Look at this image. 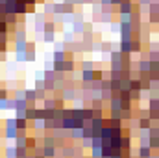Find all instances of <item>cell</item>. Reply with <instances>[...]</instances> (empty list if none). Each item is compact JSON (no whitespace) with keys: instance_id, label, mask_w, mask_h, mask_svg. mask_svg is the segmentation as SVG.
<instances>
[{"instance_id":"obj_1","label":"cell","mask_w":159,"mask_h":158,"mask_svg":"<svg viewBox=\"0 0 159 158\" xmlns=\"http://www.w3.org/2000/svg\"><path fill=\"white\" fill-rule=\"evenodd\" d=\"M137 69H139V77H148L150 71V60L148 58H141L137 62Z\"/></svg>"},{"instance_id":"obj_2","label":"cell","mask_w":159,"mask_h":158,"mask_svg":"<svg viewBox=\"0 0 159 158\" xmlns=\"http://www.w3.org/2000/svg\"><path fill=\"white\" fill-rule=\"evenodd\" d=\"M61 97H63L65 101H76V99H78V91H76L72 86H67V87L61 91Z\"/></svg>"},{"instance_id":"obj_3","label":"cell","mask_w":159,"mask_h":158,"mask_svg":"<svg viewBox=\"0 0 159 158\" xmlns=\"http://www.w3.org/2000/svg\"><path fill=\"white\" fill-rule=\"evenodd\" d=\"M19 136V128L17 126H4V138L7 141H15Z\"/></svg>"},{"instance_id":"obj_4","label":"cell","mask_w":159,"mask_h":158,"mask_svg":"<svg viewBox=\"0 0 159 158\" xmlns=\"http://www.w3.org/2000/svg\"><path fill=\"white\" fill-rule=\"evenodd\" d=\"M133 11H135L133 0H124L119 6V11H117V13H133Z\"/></svg>"},{"instance_id":"obj_5","label":"cell","mask_w":159,"mask_h":158,"mask_svg":"<svg viewBox=\"0 0 159 158\" xmlns=\"http://www.w3.org/2000/svg\"><path fill=\"white\" fill-rule=\"evenodd\" d=\"M109 112H122V101H120L119 95H115L109 101Z\"/></svg>"},{"instance_id":"obj_6","label":"cell","mask_w":159,"mask_h":158,"mask_svg":"<svg viewBox=\"0 0 159 158\" xmlns=\"http://www.w3.org/2000/svg\"><path fill=\"white\" fill-rule=\"evenodd\" d=\"M152 155H154V151L148 145H139L137 147V156L139 158H150Z\"/></svg>"},{"instance_id":"obj_7","label":"cell","mask_w":159,"mask_h":158,"mask_svg":"<svg viewBox=\"0 0 159 158\" xmlns=\"http://www.w3.org/2000/svg\"><path fill=\"white\" fill-rule=\"evenodd\" d=\"M63 128H65V130L76 128V117H74V116H65V117H63Z\"/></svg>"},{"instance_id":"obj_8","label":"cell","mask_w":159,"mask_h":158,"mask_svg":"<svg viewBox=\"0 0 159 158\" xmlns=\"http://www.w3.org/2000/svg\"><path fill=\"white\" fill-rule=\"evenodd\" d=\"M15 119H17V128L19 130H30L32 121H28L26 117H15Z\"/></svg>"},{"instance_id":"obj_9","label":"cell","mask_w":159,"mask_h":158,"mask_svg":"<svg viewBox=\"0 0 159 158\" xmlns=\"http://www.w3.org/2000/svg\"><path fill=\"white\" fill-rule=\"evenodd\" d=\"M56 104H57L56 97H46L43 101V108H46V110H56Z\"/></svg>"},{"instance_id":"obj_10","label":"cell","mask_w":159,"mask_h":158,"mask_svg":"<svg viewBox=\"0 0 159 158\" xmlns=\"http://www.w3.org/2000/svg\"><path fill=\"white\" fill-rule=\"evenodd\" d=\"M94 80V69L91 71H81V84H91Z\"/></svg>"},{"instance_id":"obj_11","label":"cell","mask_w":159,"mask_h":158,"mask_svg":"<svg viewBox=\"0 0 159 158\" xmlns=\"http://www.w3.org/2000/svg\"><path fill=\"white\" fill-rule=\"evenodd\" d=\"M131 41H133V39H131ZM131 41H120V45H119L120 52H124V54H131V50H133Z\"/></svg>"},{"instance_id":"obj_12","label":"cell","mask_w":159,"mask_h":158,"mask_svg":"<svg viewBox=\"0 0 159 158\" xmlns=\"http://www.w3.org/2000/svg\"><path fill=\"white\" fill-rule=\"evenodd\" d=\"M148 147H150L154 153H157L159 155V136H150V140H148Z\"/></svg>"},{"instance_id":"obj_13","label":"cell","mask_w":159,"mask_h":158,"mask_svg":"<svg viewBox=\"0 0 159 158\" xmlns=\"http://www.w3.org/2000/svg\"><path fill=\"white\" fill-rule=\"evenodd\" d=\"M106 125L107 126H113V128H122V119H117V117H106Z\"/></svg>"},{"instance_id":"obj_14","label":"cell","mask_w":159,"mask_h":158,"mask_svg":"<svg viewBox=\"0 0 159 158\" xmlns=\"http://www.w3.org/2000/svg\"><path fill=\"white\" fill-rule=\"evenodd\" d=\"M67 60V50H54L52 62H65Z\"/></svg>"},{"instance_id":"obj_15","label":"cell","mask_w":159,"mask_h":158,"mask_svg":"<svg viewBox=\"0 0 159 158\" xmlns=\"http://www.w3.org/2000/svg\"><path fill=\"white\" fill-rule=\"evenodd\" d=\"M137 123H139V128H150V126H154V121L148 117H139L137 119Z\"/></svg>"},{"instance_id":"obj_16","label":"cell","mask_w":159,"mask_h":158,"mask_svg":"<svg viewBox=\"0 0 159 158\" xmlns=\"http://www.w3.org/2000/svg\"><path fill=\"white\" fill-rule=\"evenodd\" d=\"M72 32H74V34H83V32H85V22H83V21H74V22H72Z\"/></svg>"},{"instance_id":"obj_17","label":"cell","mask_w":159,"mask_h":158,"mask_svg":"<svg viewBox=\"0 0 159 158\" xmlns=\"http://www.w3.org/2000/svg\"><path fill=\"white\" fill-rule=\"evenodd\" d=\"M83 138V128H72L70 130V140L72 141H81Z\"/></svg>"},{"instance_id":"obj_18","label":"cell","mask_w":159,"mask_h":158,"mask_svg":"<svg viewBox=\"0 0 159 158\" xmlns=\"http://www.w3.org/2000/svg\"><path fill=\"white\" fill-rule=\"evenodd\" d=\"M148 110L159 112V97H150L148 99Z\"/></svg>"},{"instance_id":"obj_19","label":"cell","mask_w":159,"mask_h":158,"mask_svg":"<svg viewBox=\"0 0 159 158\" xmlns=\"http://www.w3.org/2000/svg\"><path fill=\"white\" fill-rule=\"evenodd\" d=\"M91 156L93 158H102L104 156V149H102V145H93V147H91Z\"/></svg>"},{"instance_id":"obj_20","label":"cell","mask_w":159,"mask_h":158,"mask_svg":"<svg viewBox=\"0 0 159 158\" xmlns=\"http://www.w3.org/2000/svg\"><path fill=\"white\" fill-rule=\"evenodd\" d=\"M74 67H76V65H74V60H65V62H63V73H65V75H67V73H72Z\"/></svg>"},{"instance_id":"obj_21","label":"cell","mask_w":159,"mask_h":158,"mask_svg":"<svg viewBox=\"0 0 159 158\" xmlns=\"http://www.w3.org/2000/svg\"><path fill=\"white\" fill-rule=\"evenodd\" d=\"M28 50V41H15V52H26Z\"/></svg>"},{"instance_id":"obj_22","label":"cell","mask_w":159,"mask_h":158,"mask_svg":"<svg viewBox=\"0 0 159 158\" xmlns=\"http://www.w3.org/2000/svg\"><path fill=\"white\" fill-rule=\"evenodd\" d=\"M91 108L93 110H104V99H91Z\"/></svg>"},{"instance_id":"obj_23","label":"cell","mask_w":159,"mask_h":158,"mask_svg":"<svg viewBox=\"0 0 159 158\" xmlns=\"http://www.w3.org/2000/svg\"><path fill=\"white\" fill-rule=\"evenodd\" d=\"M32 155V151L28 147H17V158H28Z\"/></svg>"},{"instance_id":"obj_24","label":"cell","mask_w":159,"mask_h":158,"mask_svg":"<svg viewBox=\"0 0 159 158\" xmlns=\"http://www.w3.org/2000/svg\"><path fill=\"white\" fill-rule=\"evenodd\" d=\"M74 36H76V34H74L72 30H65L63 39H65V43H67V45H72V43H74Z\"/></svg>"},{"instance_id":"obj_25","label":"cell","mask_w":159,"mask_h":158,"mask_svg":"<svg viewBox=\"0 0 159 158\" xmlns=\"http://www.w3.org/2000/svg\"><path fill=\"white\" fill-rule=\"evenodd\" d=\"M43 41L44 43H54L56 41V32H43Z\"/></svg>"},{"instance_id":"obj_26","label":"cell","mask_w":159,"mask_h":158,"mask_svg":"<svg viewBox=\"0 0 159 158\" xmlns=\"http://www.w3.org/2000/svg\"><path fill=\"white\" fill-rule=\"evenodd\" d=\"M150 24H159V11H148Z\"/></svg>"},{"instance_id":"obj_27","label":"cell","mask_w":159,"mask_h":158,"mask_svg":"<svg viewBox=\"0 0 159 158\" xmlns=\"http://www.w3.org/2000/svg\"><path fill=\"white\" fill-rule=\"evenodd\" d=\"M15 62H17V63L28 62V58H26V52H15Z\"/></svg>"},{"instance_id":"obj_28","label":"cell","mask_w":159,"mask_h":158,"mask_svg":"<svg viewBox=\"0 0 159 158\" xmlns=\"http://www.w3.org/2000/svg\"><path fill=\"white\" fill-rule=\"evenodd\" d=\"M91 69H94V63L89 62V60H83L81 62V71H91Z\"/></svg>"},{"instance_id":"obj_29","label":"cell","mask_w":159,"mask_h":158,"mask_svg":"<svg viewBox=\"0 0 159 158\" xmlns=\"http://www.w3.org/2000/svg\"><path fill=\"white\" fill-rule=\"evenodd\" d=\"M80 143H81L83 149H91V147H93V138H81Z\"/></svg>"},{"instance_id":"obj_30","label":"cell","mask_w":159,"mask_h":158,"mask_svg":"<svg viewBox=\"0 0 159 158\" xmlns=\"http://www.w3.org/2000/svg\"><path fill=\"white\" fill-rule=\"evenodd\" d=\"M6 110H9V97L0 99V112H6Z\"/></svg>"},{"instance_id":"obj_31","label":"cell","mask_w":159,"mask_h":158,"mask_svg":"<svg viewBox=\"0 0 159 158\" xmlns=\"http://www.w3.org/2000/svg\"><path fill=\"white\" fill-rule=\"evenodd\" d=\"M148 60H150V62H159V52L152 48V50L148 52Z\"/></svg>"},{"instance_id":"obj_32","label":"cell","mask_w":159,"mask_h":158,"mask_svg":"<svg viewBox=\"0 0 159 158\" xmlns=\"http://www.w3.org/2000/svg\"><path fill=\"white\" fill-rule=\"evenodd\" d=\"M102 52H109V54H111V52H113V45L107 43V41H104V43H102Z\"/></svg>"},{"instance_id":"obj_33","label":"cell","mask_w":159,"mask_h":158,"mask_svg":"<svg viewBox=\"0 0 159 158\" xmlns=\"http://www.w3.org/2000/svg\"><path fill=\"white\" fill-rule=\"evenodd\" d=\"M129 95H131V101H139V99H141V95H143V91H139V89H131V91H129Z\"/></svg>"},{"instance_id":"obj_34","label":"cell","mask_w":159,"mask_h":158,"mask_svg":"<svg viewBox=\"0 0 159 158\" xmlns=\"http://www.w3.org/2000/svg\"><path fill=\"white\" fill-rule=\"evenodd\" d=\"M120 15V22H131V13H119Z\"/></svg>"},{"instance_id":"obj_35","label":"cell","mask_w":159,"mask_h":158,"mask_svg":"<svg viewBox=\"0 0 159 158\" xmlns=\"http://www.w3.org/2000/svg\"><path fill=\"white\" fill-rule=\"evenodd\" d=\"M43 6H44V13H46V15H48V13H52V15H54V4H50V2H44Z\"/></svg>"},{"instance_id":"obj_36","label":"cell","mask_w":159,"mask_h":158,"mask_svg":"<svg viewBox=\"0 0 159 158\" xmlns=\"http://www.w3.org/2000/svg\"><path fill=\"white\" fill-rule=\"evenodd\" d=\"M9 97V91L6 87H0V99H7Z\"/></svg>"},{"instance_id":"obj_37","label":"cell","mask_w":159,"mask_h":158,"mask_svg":"<svg viewBox=\"0 0 159 158\" xmlns=\"http://www.w3.org/2000/svg\"><path fill=\"white\" fill-rule=\"evenodd\" d=\"M98 2H100L104 7H111V6H113V4H111V0H98Z\"/></svg>"},{"instance_id":"obj_38","label":"cell","mask_w":159,"mask_h":158,"mask_svg":"<svg viewBox=\"0 0 159 158\" xmlns=\"http://www.w3.org/2000/svg\"><path fill=\"white\" fill-rule=\"evenodd\" d=\"M137 2H139V7H141V6H150L154 0H137Z\"/></svg>"},{"instance_id":"obj_39","label":"cell","mask_w":159,"mask_h":158,"mask_svg":"<svg viewBox=\"0 0 159 158\" xmlns=\"http://www.w3.org/2000/svg\"><path fill=\"white\" fill-rule=\"evenodd\" d=\"M122 2H124V0H111V4H113V6H120Z\"/></svg>"},{"instance_id":"obj_40","label":"cell","mask_w":159,"mask_h":158,"mask_svg":"<svg viewBox=\"0 0 159 158\" xmlns=\"http://www.w3.org/2000/svg\"><path fill=\"white\" fill-rule=\"evenodd\" d=\"M157 89H159V82H157Z\"/></svg>"},{"instance_id":"obj_41","label":"cell","mask_w":159,"mask_h":158,"mask_svg":"<svg viewBox=\"0 0 159 158\" xmlns=\"http://www.w3.org/2000/svg\"><path fill=\"white\" fill-rule=\"evenodd\" d=\"M157 134H159V126H157Z\"/></svg>"}]
</instances>
